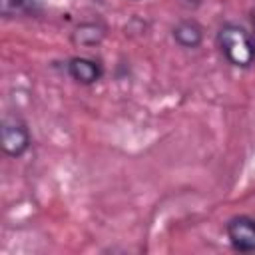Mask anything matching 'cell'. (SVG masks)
Here are the masks:
<instances>
[{
  "label": "cell",
  "mask_w": 255,
  "mask_h": 255,
  "mask_svg": "<svg viewBox=\"0 0 255 255\" xmlns=\"http://www.w3.org/2000/svg\"><path fill=\"white\" fill-rule=\"evenodd\" d=\"M217 46L223 58L235 68H249L255 62V40L237 24H225L219 28Z\"/></svg>",
  "instance_id": "1"
},
{
  "label": "cell",
  "mask_w": 255,
  "mask_h": 255,
  "mask_svg": "<svg viewBox=\"0 0 255 255\" xmlns=\"http://www.w3.org/2000/svg\"><path fill=\"white\" fill-rule=\"evenodd\" d=\"M0 139H2L4 153L10 157H20L30 147V131H28L26 124L14 116H6L2 120Z\"/></svg>",
  "instance_id": "2"
},
{
  "label": "cell",
  "mask_w": 255,
  "mask_h": 255,
  "mask_svg": "<svg viewBox=\"0 0 255 255\" xmlns=\"http://www.w3.org/2000/svg\"><path fill=\"white\" fill-rule=\"evenodd\" d=\"M225 233L233 249L241 253L255 251V219L249 215H235L225 223Z\"/></svg>",
  "instance_id": "3"
},
{
  "label": "cell",
  "mask_w": 255,
  "mask_h": 255,
  "mask_svg": "<svg viewBox=\"0 0 255 255\" xmlns=\"http://www.w3.org/2000/svg\"><path fill=\"white\" fill-rule=\"evenodd\" d=\"M70 78L82 86H90V84H96L100 78H102V66L96 62V60H90V58H84V56H74L68 60V66H66Z\"/></svg>",
  "instance_id": "4"
},
{
  "label": "cell",
  "mask_w": 255,
  "mask_h": 255,
  "mask_svg": "<svg viewBox=\"0 0 255 255\" xmlns=\"http://www.w3.org/2000/svg\"><path fill=\"white\" fill-rule=\"evenodd\" d=\"M106 38V26L100 22H82L72 32V44L80 48H94Z\"/></svg>",
  "instance_id": "5"
},
{
  "label": "cell",
  "mask_w": 255,
  "mask_h": 255,
  "mask_svg": "<svg viewBox=\"0 0 255 255\" xmlns=\"http://www.w3.org/2000/svg\"><path fill=\"white\" fill-rule=\"evenodd\" d=\"M171 36L181 48H197L203 40V28L195 20H181L173 26Z\"/></svg>",
  "instance_id": "6"
},
{
  "label": "cell",
  "mask_w": 255,
  "mask_h": 255,
  "mask_svg": "<svg viewBox=\"0 0 255 255\" xmlns=\"http://www.w3.org/2000/svg\"><path fill=\"white\" fill-rule=\"evenodd\" d=\"M42 8V0H0V12L4 18L16 14H36Z\"/></svg>",
  "instance_id": "7"
},
{
  "label": "cell",
  "mask_w": 255,
  "mask_h": 255,
  "mask_svg": "<svg viewBox=\"0 0 255 255\" xmlns=\"http://www.w3.org/2000/svg\"><path fill=\"white\" fill-rule=\"evenodd\" d=\"M251 22H253V26H255V4L251 6Z\"/></svg>",
  "instance_id": "8"
}]
</instances>
